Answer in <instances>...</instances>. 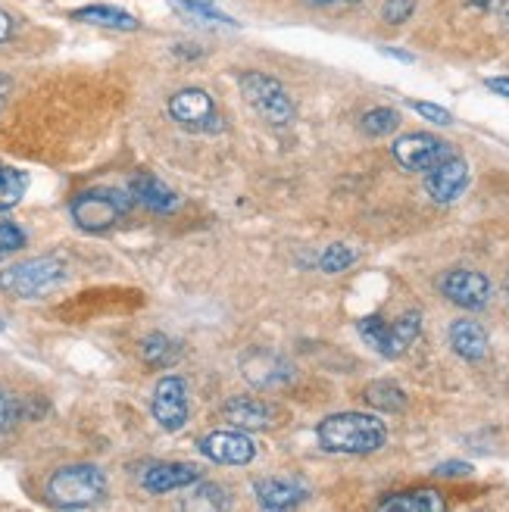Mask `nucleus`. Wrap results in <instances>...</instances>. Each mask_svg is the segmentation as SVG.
<instances>
[{
	"instance_id": "1",
	"label": "nucleus",
	"mask_w": 509,
	"mask_h": 512,
	"mask_svg": "<svg viewBox=\"0 0 509 512\" xmlns=\"http://www.w3.org/2000/svg\"><path fill=\"white\" fill-rule=\"evenodd\" d=\"M316 438H319L322 450H328V453L363 456V453H375L385 447L388 425L369 413H335L319 422Z\"/></svg>"
},
{
	"instance_id": "2",
	"label": "nucleus",
	"mask_w": 509,
	"mask_h": 512,
	"mask_svg": "<svg viewBox=\"0 0 509 512\" xmlns=\"http://www.w3.org/2000/svg\"><path fill=\"white\" fill-rule=\"evenodd\" d=\"M66 281V263L57 256H35L16 266H7L0 272V291L19 300H35L50 291H57Z\"/></svg>"
},
{
	"instance_id": "3",
	"label": "nucleus",
	"mask_w": 509,
	"mask_h": 512,
	"mask_svg": "<svg viewBox=\"0 0 509 512\" xmlns=\"http://www.w3.org/2000/svg\"><path fill=\"white\" fill-rule=\"evenodd\" d=\"M107 494V475L97 466H63L47 481V500L60 509H82L104 500Z\"/></svg>"
},
{
	"instance_id": "4",
	"label": "nucleus",
	"mask_w": 509,
	"mask_h": 512,
	"mask_svg": "<svg viewBox=\"0 0 509 512\" xmlns=\"http://www.w3.org/2000/svg\"><path fill=\"white\" fill-rule=\"evenodd\" d=\"M132 203H135V197L129 191L91 188L69 203V213H72L75 225L85 228V232H107V228H113L125 213L132 210Z\"/></svg>"
},
{
	"instance_id": "5",
	"label": "nucleus",
	"mask_w": 509,
	"mask_h": 512,
	"mask_svg": "<svg viewBox=\"0 0 509 512\" xmlns=\"http://www.w3.org/2000/svg\"><path fill=\"white\" fill-rule=\"evenodd\" d=\"M238 85H241V94H244L247 104L257 110L269 125H291L294 122V113H297L294 100L288 97L285 85L278 79H272V75L250 69L241 75Z\"/></svg>"
},
{
	"instance_id": "6",
	"label": "nucleus",
	"mask_w": 509,
	"mask_h": 512,
	"mask_svg": "<svg viewBox=\"0 0 509 512\" xmlns=\"http://www.w3.org/2000/svg\"><path fill=\"white\" fill-rule=\"evenodd\" d=\"M419 331H422V313H416V310L403 313L397 322H385L378 316L360 319L363 341L372 350H378L381 356H388V360H397V356L410 350V344H416V338H419Z\"/></svg>"
},
{
	"instance_id": "7",
	"label": "nucleus",
	"mask_w": 509,
	"mask_h": 512,
	"mask_svg": "<svg viewBox=\"0 0 509 512\" xmlns=\"http://www.w3.org/2000/svg\"><path fill=\"white\" fill-rule=\"evenodd\" d=\"M169 116L188 128V132H219L222 128V116L213 104V97L203 88H182L169 97Z\"/></svg>"
},
{
	"instance_id": "8",
	"label": "nucleus",
	"mask_w": 509,
	"mask_h": 512,
	"mask_svg": "<svg viewBox=\"0 0 509 512\" xmlns=\"http://www.w3.org/2000/svg\"><path fill=\"white\" fill-rule=\"evenodd\" d=\"M150 413H154V419L163 431H182L191 419L185 378H178V375L160 378L154 388V397H150Z\"/></svg>"
},
{
	"instance_id": "9",
	"label": "nucleus",
	"mask_w": 509,
	"mask_h": 512,
	"mask_svg": "<svg viewBox=\"0 0 509 512\" xmlns=\"http://www.w3.org/2000/svg\"><path fill=\"white\" fill-rule=\"evenodd\" d=\"M394 160L410 169V172H428L435 169L438 163H444L447 157H453V147L435 135H425V132H413V135H403L391 144Z\"/></svg>"
},
{
	"instance_id": "10",
	"label": "nucleus",
	"mask_w": 509,
	"mask_h": 512,
	"mask_svg": "<svg viewBox=\"0 0 509 512\" xmlns=\"http://www.w3.org/2000/svg\"><path fill=\"white\" fill-rule=\"evenodd\" d=\"M441 294L463 310H481L491 300V281L475 269H453L441 278Z\"/></svg>"
},
{
	"instance_id": "11",
	"label": "nucleus",
	"mask_w": 509,
	"mask_h": 512,
	"mask_svg": "<svg viewBox=\"0 0 509 512\" xmlns=\"http://www.w3.org/2000/svg\"><path fill=\"white\" fill-rule=\"evenodd\" d=\"M197 450L210 459V463L219 466H247L253 456H257V447H253L250 438H244L241 431H210L197 441Z\"/></svg>"
},
{
	"instance_id": "12",
	"label": "nucleus",
	"mask_w": 509,
	"mask_h": 512,
	"mask_svg": "<svg viewBox=\"0 0 509 512\" xmlns=\"http://www.w3.org/2000/svg\"><path fill=\"white\" fill-rule=\"evenodd\" d=\"M469 188V163L463 157H447L425 175V191L435 203H453Z\"/></svg>"
},
{
	"instance_id": "13",
	"label": "nucleus",
	"mask_w": 509,
	"mask_h": 512,
	"mask_svg": "<svg viewBox=\"0 0 509 512\" xmlns=\"http://www.w3.org/2000/svg\"><path fill=\"white\" fill-rule=\"evenodd\" d=\"M200 475H203V469L194 463H154L141 472V488L147 494L160 497V494L191 488V484L200 481Z\"/></svg>"
},
{
	"instance_id": "14",
	"label": "nucleus",
	"mask_w": 509,
	"mask_h": 512,
	"mask_svg": "<svg viewBox=\"0 0 509 512\" xmlns=\"http://www.w3.org/2000/svg\"><path fill=\"white\" fill-rule=\"evenodd\" d=\"M447 338H450L453 353L463 356V360H469V363H478V360H485V356H488V331L475 319H456L450 325Z\"/></svg>"
},
{
	"instance_id": "15",
	"label": "nucleus",
	"mask_w": 509,
	"mask_h": 512,
	"mask_svg": "<svg viewBox=\"0 0 509 512\" xmlns=\"http://www.w3.org/2000/svg\"><path fill=\"white\" fill-rule=\"evenodd\" d=\"M253 491H257V503L263 509H294L307 497V488L291 478H260Z\"/></svg>"
},
{
	"instance_id": "16",
	"label": "nucleus",
	"mask_w": 509,
	"mask_h": 512,
	"mask_svg": "<svg viewBox=\"0 0 509 512\" xmlns=\"http://www.w3.org/2000/svg\"><path fill=\"white\" fill-rule=\"evenodd\" d=\"M225 419L238 428L260 431L275 422V406H269L257 397H232L225 403Z\"/></svg>"
},
{
	"instance_id": "17",
	"label": "nucleus",
	"mask_w": 509,
	"mask_h": 512,
	"mask_svg": "<svg viewBox=\"0 0 509 512\" xmlns=\"http://www.w3.org/2000/svg\"><path fill=\"white\" fill-rule=\"evenodd\" d=\"M129 194L141 203V207H147L150 213H172L178 207L175 191L166 188L160 178H154V175H135Z\"/></svg>"
},
{
	"instance_id": "18",
	"label": "nucleus",
	"mask_w": 509,
	"mask_h": 512,
	"mask_svg": "<svg viewBox=\"0 0 509 512\" xmlns=\"http://www.w3.org/2000/svg\"><path fill=\"white\" fill-rule=\"evenodd\" d=\"M72 19L88 22V25H100V29H116V32H135L138 29V19L132 13H125L119 7H104V4L72 10Z\"/></svg>"
},
{
	"instance_id": "19",
	"label": "nucleus",
	"mask_w": 509,
	"mask_h": 512,
	"mask_svg": "<svg viewBox=\"0 0 509 512\" xmlns=\"http://www.w3.org/2000/svg\"><path fill=\"white\" fill-rule=\"evenodd\" d=\"M378 509H385V512H441L444 509V497L438 491H403V494H391L378 503Z\"/></svg>"
},
{
	"instance_id": "20",
	"label": "nucleus",
	"mask_w": 509,
	"mask_h": 512,
	"mask_svg": "<svg viewBox=\"0 0 509 512\" xmlns=\"http://www.w3.org/2000/svg\"><path fill=\"white\" fill-rule=\"evenodd\" d=\"M366 403L381 409V413H400V409L406 406V394L400 384L394 381H372L369 388L363 391Z\"/></svg>"
},
{
	"instance_id": "21",
	"label": "nucleus",
	"mask_w": 509,
	"mask_h": 512,
	"mask_svg": "<svg viewBox=\"0 0 509 512\" xmlns=\"http://www.w3.org/2000/svg\"><path fill=\"white\" fill-rule=\"evenodd\" d=\"M141 360L154 369H169L178 360V344L166 335H147L141 341Z\"/></svg>"
},
{
	"instance_id": "22",
	"label": "nucleus",
	"mask_w": 509,
	"mask_h": 512,
	"mask_svg": "<svg viewBox=\"0 0 509 512\" xmlns=\"http://www.w3.org/2000/svg\"><path fill=\"white\" fill-rule=\"evenodd\" d=\"M25 188H29V175L7 166V163H0V213L13 210L22 200Z\"/></svg>"
},
{
	"instance_id": "23",
	"label": "nucleus",
	"mask_w": 509,
	"mask_h": 512,
	"mask_svg": "<svg viewBox=\"0 0 509 512\" xmlns=\"http://www.w3.org/2000/svg\"><path fill=\"white\" fill-rule=\"evenodd\" d=\"M360 125H363V132H366V135H372V138H385V135L397 132L400 116H397V110H391V107H375V110H369V113L363 116Z\"/></svg>"
},
{
	"instance_id": "24",
	"label": "nucleus",
	"mask_w": 509,
	"mask_h": 512,
	"mask_svg": "<svg viewBox=\"0 0 509 512\" xmlns=\"http://www.w3.org/2000/svg\"><path fill=\"white\" fill-rule=\"evenodd\" d=\"M353 260H356V253H353L347 244H328V247L322 250V256H319V269L335 275V272L350 269V266H353Z\"/></svg>"
},
{
	"instance_id": "25",
	"label": "nucleus",
	"mask_w": 509,
	"mask_h": 512,
	"mask_svg": "<svg viewBox=\"0 0 509 512\" xmlns=\"http://www.w3.org/2000/svg\"><path fill=\"white\" fill-rule=\"evenodd\" d=\"M188 509H200V506H207V509H222L228 506L225 500V491L219 488V484H197V488L191 491V497L185 500Z\"/></svg>"
},
{
	"instance_id": "26",
	"label": "nucleus",
	"mask_w": 509,
	"mask_h": 512,
	"mask_svg": "<svg viewBox=\"0 0 509 512\" xmlns=\"http://www.w3.org/2000/svg\"><path fill=\"white\" fill-rule=\"evenodd\" d=\"M25 247V232L13 222H0V260H7L10 253Z\"/></svg>"
},
{
	"instance_id": "27",
	"label": "nucleus",
	"mask_w": 509,
	"mask_h": 512,
	"mask_svg": "<svg viewBox=\"0 0 509 512\" xmlns=\"http://www.w3.org/2000/svg\"><path fill=\"white\" fill-rule=\"evenodd\" d=\"M22 419V406L13 394L0 391V434H7L16 428V422Z\"/></svg>"
},
{
	"instance_id": "28",
	"label": "nucleus",
	"mask_w": 509,
	"mask_h": 512,
	"mask_svg": "<svg viewBox=\"0 0 509 512\" xmlns=\"http://www.w3.org/2000/svg\"><path fill=\"white\" fill-rule=\"evenodd\" d=\"M416 10V0H385V7H381V19L388 25H400L413 16Z\"/></svg>"
},
{
	"instance_id": "29",
	"label": "nucleus",
	"mask_w": 509,
	"mask_h": 512,
	"mask_svg": "<svg viewBox=\"0 0 509 512\" xmlns=\"http://www.w3.org/2000/svg\"><path fill=\"white\" fill-rule=\"evenodd\" d=\"M410 107H413L419 116H425L428 122H438V125H450V122H453V116H450L444 107H438V104H425V100H410Z\"/></svg>"
},
{
	"instance_id": "30",
	"label": "nucleus",
	"mask_w": 509,
	"mask_h": 512,
	"mask_svg": "<svg viewBox=\"0 0 509 512\" xmlns=\"http://www.w3.org/2000/svg\"><path fill=\"white\" fill-rule=\"evenodd\" d=\"M435 472H438L441 478H460V475H469L472 466H469V463H460V459H453V463H441Z\"/></svg>"
},
{
	"instance_id": "31",
	"label": "nucleus",
	"mask_w": 509,
	"mask_h": 512,
	"mask_svg": "<svg viewBox=\"0 0 509 512\" xmlns=\"http://www.w3.org/2000/svg\"><path fill=\"white\" fill-rule=\"evenodd\" d=\"M310 4L322 10H338V7H356L360 0H310Z\"/></svg>"
},
{
	"instance_id": "32",
	"label": "nucleus",
	"mask_w": 509,
	"mask_h": 512,
	"mask_svg": "<svg viewBox=\"0 0 509 512\" xmlns=\"http://www.w3.org/2000/svg\"><path fill=\"white\" fill-rule=\"evenodd\" d=\"M10 35H13V16L7 10H0V44H4Z\"/></svg>"
},
{
	"instance_id": "33",
	"label": "nucleus",
	"mask_w": 509,
	"mask_h": 512,
	"mask_svg": "<svg viewBox=\"0 0 509 512\" xmlns=\"http://www.w3.org/2000/svg\"><path fill=\"white\" fill-rule=\"evenodd\" d=\"M488 88L503 94V97H509V79H488Z\"/></svg>"
},
{
	"instance_id": "34",
	"label": "nucleus",
	"mask_w": 509,
	"mask_h": 512,
	"mask_svg": "<svg viewBox=\"0 0 509 512\" xmlns=\"http://www.w3.org/2000/svg\"><path fill=\"white\" fill-rule=\"evenodd\" d=\"M388 57H397V60H406V63H413V57L410 54H403V50H385Z\"/></svg>"
},
{
	"instance_id": "35",
	"label": "nucleus",
	"mask_w": 509,
	"mask_h": 512,
	"mask_svg": "<svg viewBox=\"0 0 509 512\" xmlns=\"http://www.w3.org/2000/svg\"><path fill=\"white\" fill-rule=\"evenodd\" d=\"M503 291H506V303H509V275H506V288Z\"/></svg>"
},
{
	"instance_id": "36",
	"label": "nucleus",
	"mask_w": 509,
	"mask_h": 512,
	"mask_svg": "<svg viewBox=\"0 0 509 512\" xmlns=\"http://www.w3.org/2000/svg\"><path fill=\"white\" fill-rule=\"evenodd\" d=\"M506 16H509V4H506Z\"/></svg>"
},
{
	"instance_id": "37",
	"label": "nucleus",
	"mask_w": 509,
	"mask_h": 512,
	"mask_svg": "<svg viewBox=\"0 0 509 512\" xmlns=\"http://www.w3.org/2000/svg\"><path fill=\"white\" fill-rule=\"evenodd\" d=\"M0 331H4V322H0Z\"/></svg>"
}]
</instances>
